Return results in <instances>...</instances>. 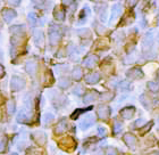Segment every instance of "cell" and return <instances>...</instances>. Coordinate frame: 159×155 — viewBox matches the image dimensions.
<instances>
[{"mask_svg":"<svg viewBox=\"0 0 159 155\" xmlns=\"http://www.w3.org/2000/svg\"><path fill=\"white\" fill-rule=\"evenodd\" d=\"M106 128H103V127H99L98 128V135L101 136V137H105L106 136Z\"/></svg>","mask_w":159,"mask_h":155,"instance_id":"484cf974","label":"cell"},{"mask_svg":"<svg viewBox=\"0 0 159 155\" xmlns=\"http://www.w3.org/2000/svg\"><path fill=\"white\" fill-rule=\"evenodd\" d=\"M127 75L132 76V78H140V76H142V72L139 69H133L127 72Z\"/></svg>","mask_w":159,"mask_h":155,"instance_id":"2e32d148","label":"cell"},{"mask_svg":"<svg viewBox=\"0 0 159 155\" xmlns=\"http://www.w3.org/2000/svg\"><path fill=\"white\" fill-rule=\"evenodd\" d=\"M96 63H97V57L96 56H89L85 61H84V65L88 66V67H93Z\"/></svg>","mask_w":159,"mask_h":155,"instance_id":"7c38bea8","label":"cell"},{"mask_svg":"<svg viewBox=\"0 0 159 155\" xmlns=\"http://www.w3.org/2000/svg\"><path fill=\"white\" fill-rule=\"evenodd\" d=\"M25 82H24L23 79H20V76H14L11 79V89L17 91V90H20L24 87Z\"/></svg>","mask_w":159,"mask_h":155,"instance_id":"3957f363","label":"cell"},{"mask_svg":"<svg viewBox=\"0 0 159 155\" xmlns=\"http://www.w3.org/2000/svg\"><path fill=\"white\" fill-rule=\"evenodd\" d=\"M15 109H16V106H15V102L14 100H9V102L7 103V112L9 113V114H13L15 112Z\"/></svg>","mask_w":159,"mask_h":155,"instance_id":"ac0fdd59","label":"cell"},{"mask_svg":"<svg viewBox=\"0 0 159 155\" xmlns=\"http://www.w3.org/2000/svg\"><path fill=\"white\" fill-rule=\"evenodd\" d=\"M26 71L30 73V74H34L35 71H37V64L34 62H29L26 64Z\"/></svg>","mask_w":159,"mask_h":155,"instance_id":"9a60e30c","label":"cell"},{"mask_svg":"<svg viewBox=\"0 0 159 155\" xmlns=\"http://www.w3.org/2000/svg\"><path fill=\"white\" fill-rule=\"evenodd\" d=\"M59 39H60V36L58 32L52 31V32L50 33V42H51V45H56L59 41Z\"/></svg>","mask_w":159,"mask_h":155,"instance_id":"4fadbf2b","label":"cell"},{"mask_svg":"<svg viewBox=\"0 0 159 155\" xmlns=\"http://www.w3.org/2000/svg\"><path fill=\"white\" fill-rule=\"evenodd\" d=\"M83 91H84V89H83L82 87H76V88H75V89L73 90V93L75 94V95H82L83 94Z\"/></svg>","mask_w":159,"mask_h":155,"instance_id":"4316f807","label":"cell"},{"mask_svg":"<svg viewBox=\"0 0 159 155\" xmlns=\"http://www.w3.org/2000/svg\"><path fill=\"white\" fill-rule=\"evenodd\" d=\"M96 94L94 91H91V93L86 94V96L84 97V103H92L94 99H96Z\"/></svg>","mask_w":159,"mask_h":155,"instance_id":"e0dca14e","label":"cell"},{"mask_svg":"<svg viewBox=\"0 0 159 155\" xmlns=\"http://www.w3.org/2000/svg\"><path fill=\"white\" fill-rule=\"evenodd\" d=\"M100 80V75L98 74V73H91V74H89V75L86 76V83H89V85H94L96 82H98Z\"/></svg>","mask_w":159,"mask_h":155,"instance_id":"ba28073f","label":"cell"},{"mask_svg":"<svg viewBox=\"0 0 159 155\" xmlns=\"http://www.w3.org/2000/svg\"><path fill=\"white\" fill-rule=\"evenodd\" d=\"M135 125L136 127H142V125H144V120H138V121H136L135 122Z\"/></svg>","mask_w":159,"mask_h":155,"instance_id":"83f0119b","label":"cell"},{"mask_svg":"<svg viewBox=\"0 0 159 155\" xmlns=\"http://www.w3.org/2000/svg\"><path fill=\"white\" fill-rule=\"evenodd\" d=\"M94 121H96L94 115H92V114H88V115L81 121V123H80V128L82 129V130H86L88 128H90V127H92V125L94 124Z\"/></svg>","mask_w":159,"mask_h":155,"instance_id":"6da1fadb","label":"cell"},{"mask_svg":"<svg viewBox=\"0 0 159 155\" xmlns=\"http://www.w3.org/2000/svg\"><path fill=\"white\" fill-rule=\"evenodd\" d=\"M9 155H14V154H9Z\"/></svg>","mask_w":159,"mask_h":155,"instance_id":"d6a6232c","label":"cell"},{"mask_svg":"<svg viewBox=\"0 0 159 155\" xmlns=\"http://www.w3.org/2000/svg\"><path fill=\"white\" fill-rule=\"evenodd\" d=\"M67 130V122L65 121V120H63V121H60L59 124L56 127V133L58 135V133H63V132H65Z\"/></svg>","mask_w":159,"mask_h":155,"instance_id":"8fae6325","label":"cell"},{"mask_svg":"<svg viewBox=\"0 0 159 155\" xmlns=\"http://www.w3.org/2000/svg\"><path fill=\"white\" fill-rule=\"evenodd\" d=\"M8 1H9V3H14V5H18L20 0H8Z\"/></svg>","mask_w":159,"mask_h":155,"instance_id":"f1b7e54d","label":"cell"},{"mask_svg":"<svg viewBox=\"0 0 159 155\" xmlns=\"http://www.w3.org/2000/svg\"><path fill=\"white\" fill-rule=\"evenodd\" d=\"M148 155H159V153H157V152H153V153H150V154H148Z\"/></svg>","mask_w":159,"mask_h":155,"instance_id":"4dcf8cb0","label":"cell"},{"mask_svg":"<svg viewBox=\"0 0 159 155\" xmlns=\"http://www.w3.org/2000/svg\"><path fill=\"white\" fill-rule=\"evenodd\" d=\"M2 74H3V67L1 65H0V76L2 75Z\"/></svg>","mask_w":159,"mask_h":155,"instance_id":"f546056e","label":"cell"},{"mask_svg":"<svg viewBox=\"0 0 159 155\" xmlns=\"http://www.w3.org/2000/svg\"><path fill=\"white\" fill-rule=\"evenodd\" d=\"M33 138L40 145H43L44 142H46V135H44V132H41V131L35 132V133H33Z\"/></svg>","mask_w":159,"mask_h":155,"instance_id":"52a82bcc","label":"cell"},{"mask_svg":"<svg viewBox=\"0 0 159 155\" xmlns=\"http://www.w3.org/2000/svg\"><path fill=\"white\" fill-rule=\"evenodd\" d=\"M110 114V109L108 106H105V105H101L98 107V115L99 118L101 119H107Z\"/></svg>","mask_w":159,"mask_h":155,"instance_id":"8992f818","label":"cell"},{"mask_svg":"<svg viewBox=\"0 0 159 155\" xmlns=\"http://www.w3.org/2000/svg\"><path fill=\"white\" fill-rule=\"evenodd\" d=\"M134 112H135V109L134 107H125L120 111V115L123 116V119L129 120L132 119V116L134 115Z\"/></svg>","mask_w":159,"mask_h":155,"instance_id":"5b68a950","label":"cell"},{"mask_svg":"<svg viewBox=\"0 0 159 155\" xmlns=\"http://www.w3.org/2000/svg\"><path fill=\"white\" fill-rule=\"evenodd\" d=\"M91 109H92V107L90 106V107H88V109H75V111H74V113L72 114V116H70V118H72V119H76V118H79V116L81 115L82 113L86 112V111H90Z\"/></svg>","mask_w":159,"mask_h":155,"instance_id":"5bb4252c","label":"cell"},{"mask_svg":"<svg viewBox=\"0 0 159 155\" xmlns=\"http://www.w3.org/2000/svg\"><path fill=\"white\" fill-rule=\"evenodd\" d=\"M148 87H149V89L151 90L152 93H157V91H159V83H157V82L151 81V82L148 83Z\"/></svg>","mask_w":159,"mask_h":155,"instance_id":"ffe728a7","label":"cell"},{"mask_svg":"<svg viewBox=\"0 0 159 155\" xmlns=\"http://www.w3.org/2000/svg\"><path fill=\"white\" fill-rule=\"evenodd\" d=\"M43 124H49L50 122H51V121H52L53 120V115L52 114H50V113H47V114H44V115H43Z\"/></svg>","mask_w":159,"mask_h":155,"instance_id":"44dd1931","label":"cell"},{"mask_svg":"<svg viewBox=\"0 0 159 155\" xmlns=\"http://www.w3.org/2000/svg\"><path fill=\"white\" fill-rule=\"evenodd\" d=\"M106 155H118V153H117L116 149L113 148V147H108V148L106 149Z\"/></svg>","mask_w":159,"mask_h":155,"instance_id":"603a6c76","label":"cell"},{"mask_svg":"<svg viewBox=\"0 0 159 155\" xmlns=\"http://www.w3.org/2000/svg\"><path fill=\"white\" fill-rule=\"evenodd\" d=\"M30 118H31L30 109H22V111L18 113V115H17V120H18L20 122H29Z\"/></svg>","mask_w":159,"mask_h":155,"instance_id":"277c9868","label":"cell"},{"mask_svg":"<svg viewBox=\"0 0 159 155\" xmlns=\"http://www.w3.org/2000/svg\"><path fill=\"white\" fill-rule=\"evenodd\" d=\"M15 16H16V14H15L14 10H11V9H5L3 10V18H5L6 22H10V21L13 20Z\"/></svg>","mask_w":159,"mask_h":155,"instance_id":"9c48e42d","label":"cell"},{"mask_svg":"<svg viewBox=\"0 0 159 155\" xmlns=\"http://www.w3.org/2000/svg\"><path fill=\"white\" fill-rule=\"evenodd\" d=\"M34 41L39 47L43 45V33L41 31H35L34 32Z\"/></svg>","mask_w":159,"mask_h":155,"instance_id":"30bf717a","label":"cell"},{"mask_svg":"<svg viewBox=\"0 0 159 155\" xmlns=\"http://www.w3.org/2000/svg\"><path fill=\"white\" fill-rule=\"evenodd\" d=\"M158 79H159V71H158Z\"/></svg>","mask_w":159,"mask_h":155,"instance_id":"1f68e13d","label":"cell"},{"mask_svg":"<svg viewBox=\"0 0 159 155\" xmlns=\"http://www.w3.org/2000/svg\"><path fill=\"white\" fill-rule=\"evenodd\" d=\"M6 147V138H0V153L5 151Z\"/></svg>","mask_w":159,"mask_h":155,"instance_id":"cb8c5ba5","label":"cell"},{"mask_svg":"<svg viewBox=\"0 0 159 155\" xmlns=\"http://www.w3.org/2000/svg\"><path fill=\"white\" fill-rule=\"evenodd\" d=\"M124 142H125V144L129 146V148L134 149L136 147L138 140H136L135 136L132 135V133H125V135H124Z\"/></svg>","mask_w":159,"mask_h":155,"instance_id":"7a4b0ae2","label":"cell"},{"mask_svg":"<svg viewBox=\"0 0 159 155\" xmlns=\"http://www.w3.org/2000/svg\"><path fill=\"white\" fill-rule=\"evenodd\" d=\"M59 85L61 88H66L67 86H70V81H68L67 79H61L59 81Z\"/></svg>","mask_w":159,"mask_h":155,"instance_id":"d4e9b609","label":"cell"},{"mask_svg":"<svg viewBox=\"0 0 159 155\" xmlns=\"http://www.w3.org/2000/svg\"><path fill=\"white\" fill-rule=\"evenodd\" d=\"M72 75H73V78L75 80H80L82 78V70L80 69V67H75L73 73H72Z\"/></svg>","mask_w":159,"mask_h":155,"instance_id":"d6986e66","label":"cell"},{"mask_svg":"<svg viewBox=\"0 0 159 155\" xmlns=\"http://www.w3.org/2000/svg\"><path fill=\"white\" fill-rule=\"evenodd\" d=\"M122 128H123V124L116 120V121L114 122V133H119L120 130H122Z\"/></svg>","mask_w":159,"mask_h":155,"instance_id":"7402d4cb","label":"cell"}]
</instances>
